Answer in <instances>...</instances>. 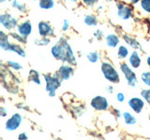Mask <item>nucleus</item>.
Returning a JSON list of instances; mask_svg holds the SVG:
<instances>
[{"mask_svg":"<svg viewBox=\"0 0 150 140\" xmlns=\"http://www.w3.org/2000/svg\"><path fill=\"white\" fill-rule=\"evenodd\" d=\"M52 53L56 59H60L65 62H68L69 64H75L74 55L72 53L70 47L64 39H61L58 41V43L52 49Z\"/></svg>","mask_w":150,"mask_h":140,"instance_id":"1","label":"nucleus"},{"mask_svg":"<svg viewBox=\"0 0 150 140\" xmlns=\"http://www.w3.org/2000/svg\"><path fill=\"white\" fill-rule=\"evenodd\" d=\"M44 78H45V80L47 82V88L46 90L50 92V95L51 96H54V92L55 90L60 86V78L57 77H52L50 75H44Z\"/></svg>","mask_w":150,"mask_h":140,"instance_id":"2","label":"nucleus"},{"mask_svg":"<svg viewBox=\"0 0 150 140\" xmlns=\"http://www.w3.org/2000/svg\"><path fill=\"white\" fill-rule=\"evenodd\" d=\"M102 72L104 74V77L112 82H117L119 79L118 74L115 71V69L110 64L104 63L101 66Z\"/></svg>","mask_w":150,"mask_h":140,"instance_id":"3","label":"nucleus"},{"mask_svg":"<svg viewBox=\"0 0 150 140\" xmlns=\"http://www.w3.org/2000/svg\"><path fill=\"white\" fill-rule=\"evenodd\" d=\"M121 69H122V72H123L124 75L126 76V78H127V80H128L129 85L135 86L136 84H137V78H136L135 74L131 71L130 68L128 66V64H123L121 66Z\"/></svg>","mask_w":150,"mask_h":140,"instance_id":"4","label":"nucleus"},{"mask_svg":"<svg viewBox=\"0 0 150 140\" xmlns=\"http://www.w3.org/2000/svg\"><path fill=\"white\" fill-rule=\"evenodd\" d=\"M91 105L95 109L98 110H104L108 107V102L104 97L97 96L91 102Z\"/></svg>","mask_w":150,"mask_h":140,"instance_id":"5","label":"nucleus"},{"mask_svg":"<svg viewBox=\"0 0 150 140\" xmlns=\"http://www.w3.org/2000/svg\"><path fill=\"white\" fill-rule=\"evenodd\" d=\"M0 21H1V23L7 29H11L17 24L16 19L12 18L9 14H2L0 16Z\"/></svg>","mask_w":150,"mask_h":140,"instance_id":"6","label":"nucleus"},{"mask_svg":"<svg viewBox=\"0 0 150 140\" xmlns=\"http://www.w3.org/2000/svg\"><path fill=\"white\" fill-rule=\"evenodd\" d=\"M21 120H22V118H21V116L19 114L13 115L11 118L7 121L6 128L8 131H13V130L17 129L19 127V125H20V123H21Z\"/></svg>","mask_w":150,"mask_h":140,"instance_id":"7","label":"nucleus"},{"mask_svg":"<svg viewBox=\"0 0 150 140\" xmlns=\"http://www.w3.org/2000/svg\"><path fill=\"white\" fill-rule=\"evenodd\" d=\"M72 72H73V70L70 66H68V65H62L57 73V76L61 79H68L70 75L72 74Z\"/></svg>","mask_w":150,"mask_h":140,"instance_id":"8","label":"nucleus"},{"mask_svg":"<svg viewBox=\"0 0 150 140\" xmlns=\"http://www.w3.org/2000/svg\"><path fill=\"white\" fill-rule=\"evenodd\" d=\"M131 15V9L128 6H124L123 4H118V16L124 20L129 19Z\"/></svg>","mask_w":150,"mask_h":140,"instance_id":"9","label":"nucleus"},{"mask_svg":"<svg viewBox=\"0 0 150 140\" xmlns=\"http://www.w3.org/2000/svg\"><path fill=\"white\" fill-rule=\"evenodd\" d=\"M129 105L135 112L139 113V112H141V110H142L143 106H144V102L141 99H139V98H132V99L129 100Z\"/></svg>","mask_w":150,"mask_h":140,"instance_id":"10","label":"nucleus"},{"mask_svg":"<svg viewBox=\"0 0 150 140\" xmlns=\"http://www.w3.org/2000/svg\"><path fill=\"white\" fill-rule=\"evenodd\" d=\"M39 31H40V34L42 36H49L51 34H53V29L52 27L46 22H40V25H39Z\"/></svg>","mask_w":150,"mask_h":140,"instance_id":"11","label":"nucleus"},{"mask_svg":"<svg viewBox=\"0 0 150 140\" xmlns=\"http://www.w3.org/2000/svg\"><path fill=\"white\" fill-rule=\"evenodd\" d=\"M18 30H19V33H20L22 36H27L31 33V30H32L31 23L29 22H23V24H21L20 26H19Z\"/></svg>","mask_w":150,"mask_h":140,"instance_id":"12","label":"nucleus"},{"mask_svg":"<svg viewBox=\"0 0 150 140\" xmlns=\"http://www.w3.org/2000/svg\"><path fill=\"white\" fill-rule=\"evenodd\" d=\"M129 63L130 64L132 65V67H138L140 64H141V59L139 57V55L138 53L136 52V51H134V52L131 54L130 56V58H129Z\"/></svg>","mask_w":150,"mask_h":140,"instance_id":"13","label":"nucleus"},{"mask_svg":"<svg viewBox=\"0 0 150 140\" xmlns=\"http://www.w3.org/2000/svg\"><path fill=\"white\" fill-rule=\"evenodd\" d=\"M107 45L110 47H115L118 44V38L115 35H109L107 36Z\"/></svg>","mask_w":150,"mask_h":140,"instance_id":"14","label":"nucleus"},{"mask_svg":"<svg viewBox=\"0 0 150 140\" xmlns=\"http://www.w3.org/2000/svg\"><path fill=\"white\" fill-rule=\"evenodd\" d=\"M54 6V0H40V7L42 8H50Z\"/></svg>","mask_w":150,"mask_h":140,"instance_id":"15","label":"nucleus"},{"mask_svg":"<svg viewBox=\"0 0 150 140\" xmlns=\"http://www.w3.org/2000/svg\"><path fill=\"white\" fill-rule=\"evenodd\" d=\"M124 38H125V40L127 41V43H129L132 48H135V49H141V46H140V44L138 43L137 41L136 40H134V39H132V38H130V37H127V36H124Z\"/></svg>","mask_w":150,"mask_h":140,"instance_id":"16","label":"nucleus"},{"mask_svg":"<svg viewBox=\"0 0 150 140\" xmlns=\"http://www.w3.org/2000/svg\"><path fill=\"white\" fill-rule=\"evenodd\" d=\"M123 116H124V119H125V121L127 124H134L136 123V119L132 115L128 113V112H125Z\"/></svg>","mask_w":150,"mask_h":140,"instance_id":"17","label":"nucleus"},{"mask_svg":"<svg viewBox=\"0 0 150 140\" xmlns=\"http://www.w3.org/2000/svg\"><path fill=\"white\" fill-rule=\"evenodd\" d=\"M29 78H30V80L35 81V82L38 83V84H40V79H39V74H38V72L34 71V70H31V71H30Z\"/></svg>","mask_w":150,"mask_h":140,"instance_id":"18","label":"nucleus"},{"mask_svg":"<svg viewBox=\"0 0 150 140\" xmlns=\"http://www.w3.org/2000/svg\"><path fill=\"white\" fill-rule=\"evenodd\" d=\"M84 22L87 25H95L97 23V19L94 16H86L84 19Z\"/></svg>","mask_w":150,"mask_h":140,"instance_id":"19","label":"nucleus"},{"mask_svg":"<svg viewBox=\"0 0 150 140\" xmlns=\"http://www.w3.org/2000/svg\"><path fill=\"white\" fill-rule=\"evenodd\" d=\"M129 53V50H127L124 46H121L119 50H118V56L120 58H125L127 55Z\"/></svg>","mask_w":150,"mask_h":140,"instance_id":"20","label":"nucleus"},{"mask_svg":"<svg viewBox=\"0 0 150 140\" xmlns=\"http://www.w3.org/2000/svg\"><path fill=\"white\" fill-rule=\"evenodd\" d=\"M87 57H88V60L90 61V62H92V63H96L97 61L98 60V55L97 52H91V53H89Z\"/></svg>","mask_w":150,"mask_h":140,"instance_id":"21","label":"nucleus"},{"mask_svg":"<svg viewBox=\"0 0 150 140\" xmlns=\"http://www.w3.org/2000/svg\"><path fill=\"white\" fill-rule=\"evenodd\" d=\"M142 8L145 11L150 12V0H142Z\"/></svg>","mask_w":150,"mask_h":140,"instance_id":"22","label":"nucleus"},{"mask_svg":"<svg viewBox=\"0 0 150 140\" xmlns=\"http://www.w3.org/2000/svg\"><path fill=\"white\" fill-rule=\"evenodd\" d=\"M142 78H143L144 82L146 84V85L150 86V73H148V72L144 73L142 75Z\"/></svg>","mask_w":150,"mask_h":140,"instance_id":"23","label":"nucleus"},{"mask_svg":"<svg viewBox=\"0 0 150 140\" xmlns=\"http://www.w3.org/2000/svg\"><path fill=\"white\" fill-rule=\"evenodd\" d=\"M142 95L144 97V99L150 104V90H144L142 92Z\"/></svg>","mask_w":150,"mask_h":140,"instance_id":"24","label":"nucleus"},{"mask_svg":"<svg viewBox=\"0 0 150 140\" xmlns=\"http://www.w3.org/2000/svg\"><path fill=\"white\" fill-rule=\"evenodd\" d=\"M8 64L9 66L13 67V68L15 69V70H19V69H21V65L19 64H17V63H14V62H8Z\"/></svg>","mask_w":150,"mask_h":140,"instance_id":"25","label":"nucleus"},{"mask_svg":"<svg viewBox=\"0 0 150 140\" xmlns=\"http://www.w3.org/2000/svg\"><path fill=\"white\" fill-rule=\"evenodd\" d=\"M83 1L86 3V5H93L94 3L97 1V0H83Z\"/></svg>","mask_w":150,"mask_h":140,"instance_id":"26","label":"nucleus"},{"mask_svg":"<svg viewBox=\"0 0 150 140\" xmlns=\"http://www.w3.org/2000/svg\"><path fill=\"white\" fill-rule=\"evenodd\" d=\"M117 100H118L119 102H122L124 100V95H123V93H118L117 94Z\"/></svg>","mask_w":150,"mask_h":140,"instance_id":"27","label":"nucleus"},{"mask_svg":"<svg viewBox=\"0 0 150 140\" xmlns=\"http://www.w3.org/2000/svg\"><path fill=\"white\" fill-rule=\"evenodd\" d=\"M68 25H69V23L67 21H65V24H64V27H63V29L64 30H67V28H68Z\"/></svg>","mask_w":150,"mask_h":140,"instance_id":"28","label":"nucleus"},{"mask_svg":"<svg viewBox=\"0 0 150 140\" xmlns=\"http://www.w3.org/2000/svg\"><path fill=\"white\" fill-rule=\"evenodd\" d=\"M19 138H20V139H22V138H25V139H26L27 137L25 136V134H22L19 135Z\"/></svg>","mask_w":150,"mask_h":140,"instance_id":"29","label":"nucleus"},{"mask_svg":"<svg viewBox=\"0 0 150 140\" xmlns=\"http://www.w3.org/2000/svg\"><path fill=\"white\" fill-rule=\"evenodd\" d=\"M1 111H2V113H1V115L4 117L5 116V110H4V108H1Z\"/></svg>","mask_w":150,"mask_h":140,"instance_id":"30","label":"nucleus"},{"mask_svg":"<svg viewBox=\"0 0 150 140\" xmlns=\"http://www.w3.org/2000/svg\"><path fill=\"white\" fill-rule=\"evenodd\" d=\"M147 64H148V65L150 66V57H148V58H147Z\"/></svg>","mask_w":150,"mask_h":140,"instance_id":"31","label":"nucleus"},{"mask_svg":"<svg viewBox=\"0 0 150 140\" xmlns=\"http://www.w3.org/2000/svg\"><path fill=\"white\" fill-rule=\"evenodd\" d=\"M139 1V0H131V2H132V3H137Z\"/></svg>","mask_w":150,"mask_h":140,"instance_id":"32","label":"nucleus"},{"mask_svg":"<svg viewBox=\"0 0 150 140\" xmlns=\"http://www.w3.org/2000/svg\"><path fill=\"white\" fill-rule=\"evenodd\" d=\"M72 1H76V0H72Z\"/></svg>","mask_w":150,"mask_h":140,"instance_id":"33","label":"nucleus"}]
</instances>
